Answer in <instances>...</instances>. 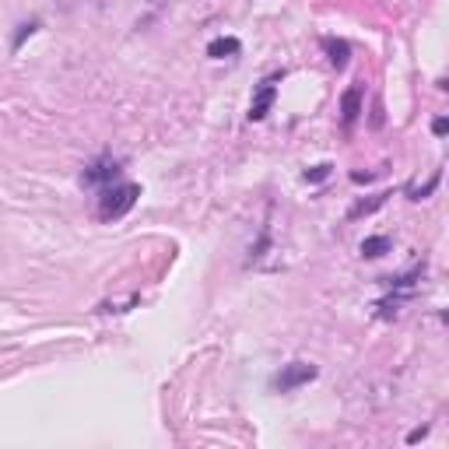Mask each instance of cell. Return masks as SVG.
<instances>
[{
	"mask_svg": "<svg viewBox=\"0 0 449 449\" xmlns=\"http://www.w3.org/2000/svg\"><path fill=\"white\" fill-rule=\"evenodd\" d=\"M432 130H435V133H449V120H435L432 123Z\"/></svg>",
	"mask_w": 449,
	"mask_h": 449,
	"instance_id": "obj_14",
	"label": "cell"
},
{
	"mask_svg": "<svg viewBox=\"0 0 449 449\" xmlns=\"http://www.w3.org/2000/svg\"><path fill=\"white\" fill-rule=\"evenodd\" d=\"M390 249V239L386 236H368V239H362V256H383Z\"/></svg>",
	"mask_w": 449,
	"mask_h": 449,
	"instance_id": "obj_8",
	"label": "cell"
},
{
	"mask_svg": "<svg viewBox=\"0 0 449 449\" xmlns=\"http://www.w3.org/2000/svg\"><path fill=\"white\" fill-rule=\"evenodd\" d=\"M243 46H239V39H232V36H221V39L207 42V56L211 60H225V56H236Z\"/></svg>",
	"mask_w": 449,
	"mask_h": 449,
	"instance_id": "obj_7",
	"label": "cell"
},
{
	"mask_svg": "<svg viewBox=\"0 0 449 449\" xmlns=\"http://www.w3.org/2000/svg\"><path fill=\"white\" fill-rule=\"evenodd\" d=\"M116 179H120V162L116 158H99L81 172L84 186H113Z\"/></svg>",
	"mask_w": 449,
	"mask_h": 449,
	"instance_id": "obj_2",
	"label": "cell"
},
{
	"mask_svg": "<svg viewBox=\"0 0 449 449\" xmlns=\"http://www.w3.org/2000/svg\"><path fill=\"white\" fill-rule=\"evenodd\" d=\"M327 176H330V165L323 162V165H316V168H309V172H306V183H323Z\"/></svg>",
	"mask_w": 449,
	"mask_h": 449,
	"instance_id": "obj_12",
	"label": "cell"
},
{
	"mask_svg": "<svg viewBox=\"0 0 449 449\" xmlns=\"http://www.w3.org/2000/svg\"><path fill=\"white\" fill-rule=\"evenodd\" d=\"M141 197V186L137 183H113V186H102V197H99V218L102 221H113L123 218L133 201Z\"/></svg>",
	"mask_w": 449,
	"mask_h": 449,
	"instance_id": "obj_1",
	"label": "cell"
},
{
	"mask_svg": "<svg viewBox=\"0 0 449 449\" xmlns=\"http://www.w3.org/2000/svg\"><path fill=\"white\" fill-rule=\"evenodd\" d=\"M358 113H362V88L351 84V88L344 91V99H340V116H344V123H355Z\"/></svg>",
	"mask_w": 449,
	"mask_h": 449,
	"instance_id": "obj_4",
	"label": "cell"
},
{
	"mask_svg": "<svg viewBox=\"0 0 449 449\" xmlns=\"http://www.w3.org/2000/svg\"><path fill=\"white\" fill-rule=\"evenodd\" d=\"M425 435H428V428H414V432L408 435V443H421Z\"/></svg>",
	"mask_w": 449,
	"mask_h": 449,
	"instance_id": "obj_13",
	"label": "cell"
},
{
	"mask_svg": "<svg viewBox=\"0 0 449 449\" xmlns=\"http://www.w3.org/2000/svg\"><path fill=\"white\" fill-rule=\"evenodd\" d=\"M323 49H327L330 64L337 67V71H344L348 67V60H351V46L344 39H323Z\"/></svg>",
	"mask_w": 449,
	"mask_h": 449,
	"instance_id": "obj_5",
	"label": "cell"
},
{
	"mask_svg": "<svg viewBox=\"0 0 449 449\" xmlns=\"http://www.w3.org/2000/svg\"><path fill=\"white\" fill-rule=\"evenodd\" d=\"M36 29H39V25H36V21H25V25H21V29H18V36H14V42H11V46H14V49H21V42L29 39V36H32V32H36Z\"/></svg>",
	"mask_w": 449,
	"mask_h": 449,
	"instance_id": "obj_11",
	"label": "cell"
},
{
	"mask_svg": "<svg viewBox=\"0 0 449 449\" xmlns=\"http://www.w3.org/2000/svg\"><path fill=\"white\" fill-rule=\"evenodd\" d=\"M271 102H274V84L263 81V88L256 91V99H253V106H249V120H263L267 109H271Z\"/></svg>",
	"mask_w": 449,
	"mask_h": 449,
	"instance_id": "obj_6",
	"label": "cell"
},
{
	"mask_svg": "<svg viewBox=\"0 0 449 449\" xmlns=\"http://www.w3.org/2000/svg\"><path fill=\"white\" fill-rule=\"evenodd\" d=\"M309 379H316V365H306V362H291L278 372V379H274V386L288 393V390H295V386H302V383H309Z\"/></svg>",
	"mask_w": 449,
	"mask_h": 449,
	"instance_id": "obj_3",
	"label": "cell"
},
{
	"mask_svg": "<svg viewBox=\"0 0 449 449\" xmlns=\"http://www.w3.org/2000/svg\"><path fill=\"white\" fill-rule=\"evenodd\" d=\"M386 197H390V193H379V197H372V201H362V204H355L348 218H365V214H372V211H379V207L386 204Z\"/></svg>",
	"mask_w": 449,
	"mask_h": 449,
	"instance_id": "obj_9",
	"label": "cell"
},
{
	"mask_svg": "<svg viewBox=\"0 0 449 449\" xmlns=\"http://www.w3.org/2000/svg\"><path fill=\"white\" fill-rule=\"evenodd\" d=\"M355 183H372V172H351Z\"/></svg>",
	"mask_w": 449,
	"mask_h": 449,
	"instance_id": "obj_15",
	"label": "cell"
},
{
	"mask_svg": "<svg viewBox=\"0 0 449 449\" xmlns=\"http://www.w3.org/2000/svg\"><path fill=\"white\" fill-rule=\"evenodd\" d=\"M151 4H162V0H151Z\"/></svg>",
	"mask_w": 449,
	"mask_h": 449,
	"instance_id": "obj_16",
	"label": "cell"
},
{
	"mask_svg": "<svg viewBox=\"0 0 449 449\" xmlns=\"http://www.w3.org/2000/svg\"><path fill=\"white\" fill-rule=\"evenodd\" d=\"M435 186H439V176H432V179H428L425 186H418V190H410V201H425V197H428V193H432Z\"/></svg>",
	"mask_w": 449,
	"mask_h": 449,
	"instance_id": "obj_10",
	"label": "cell"
}]
</instances>
